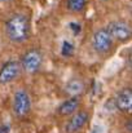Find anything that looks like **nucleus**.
<instances>
[{
    "instance_id": "nucleus-3",
    "label": "nucleus",
    "mask_w": 132,
    "mask_h": 133,
    "mask_svg": "<svg viewBox=\"0 0 132 133\" xmlns=\"http://www.w3.org/2000/svg\"><path fill=\"white\" fill-rule=\"evenodd\" d=\"M42 65H43V54L38 49L27 50L21 59V69L25 70L27 74L38 72Z\"/></svg>"
},
{
    "instance_id": "nucleus-13",
    "label": "nucleus",
    "mask_w": 132,
    "mask_h": 133,
    "mask_svg": "<svg viewBox=\"0 0 132 133\" xmlns=\"http://www.w3.org/2000/svg\"><path fill=\"white\" fill-rule=\"evenodd\" d=\"M0 133H9V127L5 125V124H1L0 125Z\"/></svg>"
},
{
    "instance_id": "nucleus-11",
    "label": "nucleus",
    "mask_w": 132,
    "mask_h": 133,
    "mask_svg": "<svg viewBox=\"0 0 132 133\" xmlns=\"http://www.w3.org/2000/svg\"><path fill=\"white\" fill-rule=\"evenodd\" d=\"M88 0H66V6L73 13H80L87 6Z\"/></svg>"
},
{
    "instance_id": "nucleus-5",
    "label": "nucleus",
    "mask_w": 132,
    "mask_h": 133,
    "mask_svg": "<svg viewBox=\"0 0 132 133\" xmlns=\"http://www.w3.org/2000/svg\"><path fill=\"white\" fill-rule=\"evenodd\" d=\"M70 116L71 118L67 120V123L65 125L66 133L80 132L87 125L88 120H89V114H88V111H86V110H78V111H75Z\"/></svg>"
},
{
    "instance_id": "nucleus-4",
    "label": "nucleus",
    "mask_w": 132,
    "mask_h": 133,
    "mask_svg": "<svg viewBox=\"0 0 132 133\" xmlns=\"http://www.w3.org/2000/svg\"><path fill=\"white\" fill-rule=\"evenodd\" d=\"M93 48L97 53L105 54L113 48V38L110 36L108 29H100L93 35Z\"/></svg>"
},
{
    "instance_id": "nucleus-9",
    "label": "nucleus",
    "mask_w": 132,
    "mask_h": 133,
    "mask_svg": "<svg viewBox=\"0 0 132 133\" xmlns=\"http://www.w3.org/2000/svg\"><path fill=\"white\" fill-rule=\"evenodd\" d=\"M79 106H80V99L79 97H69L66 101H64L58 109H57V112L58 115L61 116H70L73 115L75 111L79 110Z\"/></svg>"
},
{
    "instance_id": "nucleus-6",
    "label": "nucleus",
    "mask_w": 132,
    "mask_h": 133,
    "mask_svg": "<svg viewBox=\"0 0 132 133\" xmlns=\"http://www.w3.org/2000/svg\"><path fill=\"white\" fill-rule=\"evenodd\" d=\"M108 31L110 36L119 42H127L131 38V27L124 21H114L109 25Z\"/></svg>"
},
{
    "instance_id": "nucleus-7",
    "label": "nucleus",
    "mask_w": 132,
    "mask_h": 133,
    "mask_svg": "<svg viewBox=\"0 0 132 133\" xmlns=\"http://www.w3.org/2000/svg\"><path fill=\"white\" fill-rule=\"evenodd\" d=\"M21 72V63L18 61H9L3 65L0 70V84H9L17 79Z\"/></svg>"
},
{
    "instance_id": "nucleus-1",
    "label": "nucleus",
    "mask_w": 132,
    "mask_h": 133,
    "mask_svg": "<svg viewBox=\"0 0 132 133\" xmlns=\"http://www.w3.org/2000/svg\"><path fill=\"white\" fill-rule=\"evenodd\" d=\"M30 21L25 14H13L5 23V34L13 43H23L30 36Z\"/></svg>"
},
{
    "instance_id": "nucleus-10",
    "label": "nucleus",
    "mask_w": 132,
    "mask_h": 133,
    "mask_svg": "<svg viewBox=\"0 0 132 133\" xmlns=\"http://www.w3.org/2000/svg\"><path fill=\"white\" fill-rule=\"evenodd\" d=\"M86 90V83L80 78H73L70 79L65 85V93L69 97H79Z\"/></svg>"
},
{
    "instance_id": "nucleus-16",
    "label": "nucleus",
    "mask_w": 132,
    "mask_h": 133,
    "mask_svg": "<svg viewBox=\"0 0 132 133\" xmlns=\"http://www.w3.org/2000/svg\"><path fill=\"white\" fill-rule=\"evenodd\" d=\"M0 1H3V3H7V1H12V0H0Z\"/></svg>"
},
{
    "instance_id": "nucleus-2",
    "label": "nucleus",
    "mask_w": 132,
    "mask_h": 133,
    "mask_svg": "<svg viewBox=\"0 0 132 133\" xmlns=\"http://www.w3.org/2000/svg\"><path fill=\"white\" fill-rule=\"evenodd\" d=\"M12 109H13L14 115L18 119L26 118L30 114V111H31V98H30V94L25 89L16 90V93L13 96V101H12Z\"/></svg>"
},
{
    "instance_id": "nucleus-12",
    "label": "nucleus",
    "mask_w": 132,
    "mask_h": 133,
    "mask_svg": "<svg viewBox=\"0 0 132 133\" xmlns=\"http://www.w3.org/2000/svg\"><path fill=\"white\" fill-rule=\"evenodd\" d=\"M74 53V45L71 44L70 42H64L62 43V46H61V54L64 57H70L71 54Z\"/></svg>"
},
{
    "instance_id": "nucleus-14",
    "label": "nucleus",
    "mask_w": 132,
    "mask_h": 133,
    "mask_svg": "<svg viewBox=\"0 0 132 133\" xmlns=\"http://www.w3.org/2000/svg\"><path fill=\"white\" fill-rule=\"evenodd\" d=\"M70 27H71V29H73V30H74L75 32H78V31L80 30V27H79V25H77V23H71V25H70Z\"/></svg>"
},
{
    "instance_id": "nucleus-8",
    "label": "nucleus",
    "mask_w": 132,
    "mask_h": 133,
    "mask_svg": "<svg viewBox=\"0 0 132 133\" xmlns=\"http://www.w3.org/2000/svg\"><path fill=\"white\" fill-rule=\"evenodd\" d=\"M117 107L123 112H130L132 109V90L131 88H123L115 97Z\"/></svg>"
},
{
    "instance_id": "nucleus-15",
    "label": "nucleus",
    "mask_w": 132,
    "mask_h": 133,
    "mask_svg": "<svg viewBox=\"0 0 132 133\" xmlns=\"http://www.w3.org/2000/svg\"><path fill=\"white\" fill-rule=\"evenodd\" d=\"M92 133H101V131H100V128H98V127H96V128L92 131Z\"/></svg>"
}]
</instances>
